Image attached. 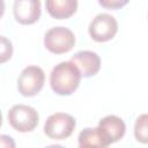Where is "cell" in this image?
<instances>
[{
    "mask_svg": "<svg viewBox=\"0 0 148 148\" xmlns=\"http://www.w3.org/2000/svg\"><path fill=\"white\" fill-rule=\"evenodd\" d=\"M81 76L82 75L75 64L71 60L62 61L52 69L50 74V84L56 94L67 96L77 89Z\"/></svg>",
    "mask_w": 148,
    "mask_h": 148,
    "instance_id": "1",
    "label": "cell"
},
{
    "mask_svg": "<svg viewBox=\"0 0 148 148\" xmlns=\"http://www.w3.org/2000/svg\"><path fill=\"white\" fill-rule=\"evenodd\" d=\"M9 125L17 132H31L38 125V112L29 105L16 104L12 106L7 113Z\"/></svg>",
    "mask_w": 148,
    "mask_h": 148,
    "instance_id": "2",
    "label": "cell"
},
{
    "mask_svg": "<svg viewBox=\"0 0 148 148\" xmlns=\"http://www.w3.org/2000/svg\"><path fill=\"white\" fill-rule=\"evenodd\" d=\"M76 123L75 119L64 112H56L45 121L44 125V133L53 140H64L72 135L73 131L75 130Z\"/></svg>",
    "mask_w": 148,
    "mask_h": 148,
    "instance_id": "3",
    "label": "cell"
},
{
    "mask_svg": "<svg viewBox=\"0 0 148 148\" xmlns=\"http://www.w3.org/2000/svg\"><path fill=\"white\" fill-rule=\"evenodd\" d=\"M75 44L74 34L65 27H54L46 31L44 36V45L45 47L54 53L62 54L73 49Z\"/></svg>",
    "mask_w": 148,
    "mask_h": 148,
    "instance_id": "4",
    "label": "cell"
},
{
    "mask_svg": "<svg viewBox=\"0 0 148 148\" xmlns=\"http://www.w3.org/2000/svg\"><path fill=\"white\" fill-rule=\"evenodd\" d=\"M44 82V71L38 66H28L21 72L17 79V89L22 96L32 97L42 90Z\"/></svg>",
    "mask_w": 148,
    "mask_h": 148,
    "instance_id": "5",
    "label": "cell"
},
{
    "mask_svg": "<svg viewBox=\"0 0 148 148\" xmlns=\"http://www.w3.org/2000/svg\"><path fill=\"white\" fill-rule=\"evenodd\" d=\"M88 31L94 40L99 43L108 42L116 36L118 31V22L112 15L102 13L96 15L90 22Z\"/></svg>",
    "mask_w": 148,
    "mask_h": 148,
    "instance_id": "6",
    "label": "cell"
},
{
    "mask_svg": "<svg viewBox=\"0 0 148 148\" xmlns=\"http://www.w3.org/2000/svg\"><path fill=\"white\" fill-rule=\"evenodd\" d=\"M13 13L16 22L20 24H32L40 17V0H15Z\"/></svg>",
    "mask_w": 148,
    "mask_h": 148,
    "instance_id": "7",
    "label": "cell"
},
{
    "mask_svg": "<svg viewBox=\"0 0 148 148\" xmlns=\"http://www.w3.org/2000/svg\"><path fill=\"white\" fill-rule=\"evenodd\" d=\"M71 61L75 64L83 77L96 75L101 68V58L92 51H79L72 56Z\"/></svg>",
    "mask_w": 148,
    "mask_h": 148,
    "instance_id": "8",
    "label": "cell"
},
{
    "mask_svg": "<svg viewBox=\"0 0 148 148\" xmlns=\"http://www.w3.org/2000/svg\"><path fill=\"white\" fill-rule=\"evenodd\" d=\"M98 127L103 132L109 145L119 141L125 135V132H126V126L123 119L113 114L102 118L99 120Z\"/></svg>",
    "mask_w": 148,
    "mask_h": 148,
    "instance_id": "9",
    "label": "cell"
},
{
    "mask_svg": "<svg viewBox=\"0 0 148 148\" xmlns=\"http://www.w3.org/2000/svg\"><path fill=\"white\" fill-rule=\"evenodd\" d=\"M47 13L57 18L65 20L71 17L77 9V0H45Z\"/></svg>",
    "mask_w": 148,
    "mask_h": 148,
    "instance_id": "10",
    "label": "cell"
},
{
    "mask_svg": "<svg viewBox=\"0 0 148 148\" xmlns=\"http://www.w3.org/2000/svg\"><path fill=\"white\" fill-rule=\"evenodd\" d=\"M79 146L80 147H108L110 146L106 138L99 127L96 128H84L79 134Z\"/></svg>",
    "mask_w": 148,
    "mask_h": 148,
    "instance_id": "11",
    "label": "cell"
},
{
    "mask_svg": "<svg viewBox=\"0 0 148 148\" xmlns=\"http://www.w3.org/2000/svg\"><path fill=\"white\" fill-rule=\"evenodd\" d=\"M134 136L141 143H148V114H141L136 118L134 125Z\"/></svg>",
    "mask_w": 148,
    "mask_h": 148,
    "instance_id": "12",
    "label": "cell"
},
{
    "mask_svg": "<svg viewBox=\"0 0 148 148\" xmlns=\"http://www.w3.org/2000/svg\"><path fill=\"white\" fill-rule=\"evenodd\" d=\"M130 0H98V3L106 9H120L128 3Z\"/></svg>",
    "mask_w": 148,
    "mask_h": 148,
    "instance_id": "13",
    "label": "cell"
},
{
    "mask_svg": "<svg viewBox=\"0 0 148 148\" xmlns=\"http://www.w3.org/2000/svg\"><path fill=\"white\" fill-rule=\"evenodd\" d=\"M13 46L12 43L3 36H1V62H5L7 59L12 57Z\"/></svg>",
    "mask_w": 148,
    "mask_h": 148,
    "instance_id": "14",
    "label": "cell"
}]
</instances>
